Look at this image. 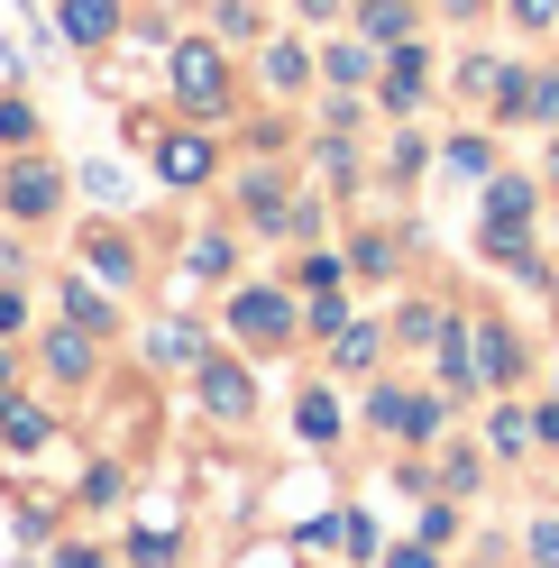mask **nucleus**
Masks as SVG:
<instances>
[{
    "label": "nucleus",
    "instance_id": "obj_1",
    "mask_svg": "<svg viewBox=\"0 0 559 568\" xmlns=\"http://www.w3.org/2000/svg\"><path fill=\"white\" fill-rule=\"evenodd\" d=\"M174 92H184L193 111H221V92H230V74H221V55L202 47V38H193V47H174Z\"/></svg>",
    "mask_w": 559,
    "mask_h": 568
},
{
    "label": "nucleus",
    "instance_id": "obj_2",
    "mask_svg": "<svg viewBox=\"0 0 559 568\" xmlns=\"http://www.w3.org/2000/svg\"><path fill=\"white\" fill-rule=\"evenodd\" d=\"M238 339H257V348H275V339H294V312H285V294H238Z\"/></svg>",
    "mask_w": 559,
    "mask_h": 568
},
{
    "label": "nucleus",
    "instance_id": "obj_3",
    "mask_svg": "<svg viewBox=\"0 0 559 568\" xmlns=\"http://www.w3.org/2000/svg\"><path fill=\"white\" fill-rule=\"evenodd\" d=\"M0 193H10L19 221H38V211H55V165H10V184H0Z\"/></svg>",
    "mask_w": 559,
    "mask_h": 568
},
{
    "label": "nucleus",
    "instance_id": "obj_4",
    "mask_svg": "<svg viewBox=\"0 0 559 568\" xmlns=\"http://www.w3.org/2000/svg\"><path fill=\"white\" fill-rule=\"evenodd\" d=\"M202 404H212L221 422H238V413H248L257 395H248V376H238L230 358H212V367H202Z\"/></svg>",
    "mask_w": 559,
    "mask_h": 568
},
{
    "label": "nucleus",
    "instance_id": "obj_5",
    "mask_svg": "<svg viewBox=\"0 0 559 568\" xmlns=\"http://www.w3.org/2000/svg\"><path fill=\"white\" fill-rule=\"evenodd\" d=\"M156 165H165V184H202V174H212V148H202V138H165Z\"/></svg>",
    "mask_w": 559,
    "mask_h": 568
},
{
    "label": "nucleus",
    "instance_id": "obj_6",
    "mask_svg": "<svg viewBox=\"0 0 559 568\" xmlns=\"http://www.w3.org/2000/svg\"><path fill=\"white\" fill-rule=\"evenodd\" d=\"M111 28H120V10H111V0H64V38L101 47V38H111Z\"/></svg>",
    "mask_w": 559,
    "mask_h": 568
},
{
    "label": "nucleus",
    "instance_id": "obj_7",
    "mask_svg": "<svg viewBox=\"0 0 559 568\" xmlns=\"http://www.w3.org/2000/svg\"><path fill=\"white\" fill-rule=\"evenodd\" d=\"M522 211H532V184H496L486 193V221L496 230H522Z\"/></svg>",
    "mask_w": 559,
    "mask_h": 568
},
{
    "label": "nucleus",
    "instance_id": "obj_8",
    "mask_svg": "<svg viewBox=\"0 0 559 568\" xmlns=\"http://www.w3.org/2000/svg\"><path fill=\"white\" fill-rule=\"evenodd\" d=\"M477 358H486V376H514V367H522V348H514L496 322H486V331H477Z\"/></svg>",
    "mask_w": 559,
    "mask_h": 568
},
{
    "label": "nucleus",
    "instance_id": "obj_9",
    "mask_svg": "<svg viewBox=\"0 0 559 568\" xmlns=\"http://www.w3.org/2000/svg\"><path fill=\"white\" fill-rule=\"evenodd\" d=\"M0 432H10L19 449H38V440H47V413H38V404H10V413H0Z\"/></svg>",
    "mask_w": 559,
    "mask_h": 568
},
{
    "label": "nucleus",
    "instance_id": "obj_10",
    "mask_svg": "<svg viewBox=\"0 0 559 568\" xmlns=\"http://www.w3.org/2000/svg\"><path fill=\"white\" fill-rule=\"evenodd\" d=\"M64 322H83V331H101L111 312H101V294H83V284H64Z\"/></svg>",
    "mask_w": 559,
    "mask_h": 568
},
{
    "label": "nucleus",
    "instance_id": "obj_11",
    "mask_svg": "<svg viewBox=\"0 0 559 568\" xmlns=\"http://www.w3.org/2000/svg\"><path fill=\"white\" fill-rule=\"evenodd\" d=\"M129 559H138V568H174V541H165V531H138Z\"/></svg>",
    "mask_w": 559,
    "mask_h": 568
},
{
    "label": "nucleus",
    "instance_id": "obj_12",
    "mask_svg": "<svg viewBox=\"0 0 559 568\" xmlns=\"http://www.w3.org/2000/svg\"><path fill=\"white\" fill-rule=\"evenodd\" d=\"M367 28L376 38H404V0H367Z\"/></svg>",
    "mask_w": 559,
    "mask_h": 568
},
{
    "label": "nucleus",
    "instance_id": "obj_13",
    "mask_svg": "<svg viewBox=\"0 0 559 568\" xmlns=\"http://www.w3.org/2000/svg\"><path fill=\"white\" fill-rule=\"evenodd\" d=\"M47 358H55V376H83V358H92V348H83V339H74V331H64V339H55V348H47Z\"/></svg>",
    "mask_w": 559,
    "mask_h": 568
},
{
    "label": "nucleus",
    "instance_id": "obj_14",
    "mask_svg": "<svg viewBox=\"0 0 559 568\" xmlns=\"http://www.w3.org/2000/svg\"><path fill=\"white\" fill-rule=\"evenodd\" d=\"M331 432H339V413H331L322 395H312V404H303V440H331Z\"/></svg>",
    "mask_w": 559,
    "mask_h": 568
},
{
    "label": "nucleus",
    "instance_id": "obj_15",
    "mask_svg": "<svg viewBox=\"0 0 559 568\" xmlns=\"http://www.w3.org/2000/svg\"><path fill=\"white\" fill-rule=\"evenodd\" d=\"M92 266H101V275L120 284V275H129V247H120V239H92Z\"/></svg>",
    "mask_w": 559,
    "mask_h": 568
},
{
    "label": "nucleus",
    "instance_id": "obj_16",
    "mask_svg": "<svg viewBox=\"0 0 559 568\" xmlns=\"http://www.w3.org/2000/svg\"><path fill=\"white\" fill-rule=\"evenodd\" d=\"M376 358V331H339V367H367Z\"/></svg>",
    "mask_w": 559,
    "mask_h": 568
},
{
    "label": "nucleus",
    "instance_id": "obj_17",
    "mask_svg": "<svg viewBox=\"0 0 559 568\" xmlns=\"http://www.w3.org/2000/svg\"><path fill=\"white\" fill-rule=\"evenodd\" d=\"M532 568H559V523H532Z\"/></svg>",
    "mask_w": 559,
    "mask_h": 568
},
{
    "label": "nucleus",
    "instance_id": "obj_18",
    "mask_svg": "<svg viewBox=\"0 0 559 568\" xmlns=\"http://www.w3.org/2000/svg\"><path fill=\"white\" fill-rule=\"evenodd\" d=\"M38 129V111H28V101H0V138H28Z\"/></svg>",
    "mask_w": 559,
    "mask_h": 568
},
{
    "label": "nucleus",
    "instance_id": "obj_19",
    "mask_svg": "<svg viewBox=\"0 0 559 568\" xmlns=\"http://www.w3.org/2000/svg\"><path fill=\"white\" fill-rule=\"evenodd\" d=\"M395 568H440V559L431 550H395Z\"/></svg>",
    "mask_w": 559,
    "mask_h": 568
},
{
    "label": "nucleus",
    "instance_id": "obj_20",
    "mask_svg": "<svg viewBox=\"0 0 559 568\" xmlns=\"http://www.w3.org/2000/svg\"><path fill=\"white\" fill-rule=\"evenodd\" d=\"M64 568H101V559H92V550H64Z\"/></svg>",
    "mask_w": 559,
    "mask_h": 568
},
{
    "label": "nucleus",
    "instance_id": "obj_21",
    "mask_svg": "<svg viewBox=\"0 0 559 568\" xmlns=\"http://www.w3.org/2000/svg\"><path fill=\"white\" fill-rule=\"evenodd\" d=\"M0 385H10V358H0Z\"/></svg>",
    "mask_w": 559,
    "mask_h": 568
}]
</instances>
